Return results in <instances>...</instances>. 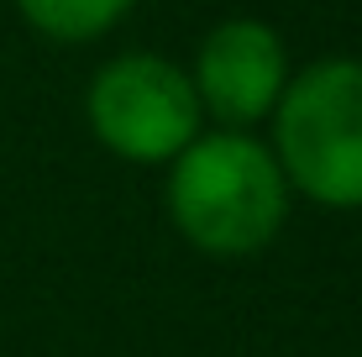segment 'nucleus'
Segmentation results:
<instances>
[{"label":"nucleus","mask_w":362,"mask_h":357,"mask_svg":"<svg viewBox=\"0 0 362 357\" xmlns=\"http://www.w3.org/2000/svg\"><path fill=\"white\" fill-rule=\"evenodd\" d=\"M289 47L257 16L216 21L194 47V100L221 131H247L273 116L284 84H289Z\"/></svg>","instance_id":"4"},{"label":"nucleus","mask_w":362,"mask_h":357,"mask_svg":"<svg viewBox=\"0 0 362 357\" xmlns=\"http://www.w3.org/2000/svg\"><path fill=\"white\" fill-rule=\"evenodd\" d=\"M179 237L205 257H252L289 221V184L252 131H199L163 184Z\"/></svg>","instance_id":"1"},{"label":"nucleus","mask_w":362,"mask_h":357,"mask_svg":"<svg viewBox=\"0 0 362 357\" xmlns=\"http://www.w3.org/2000/svg\"><path fill=\"white\" fill-rule=\"evenodd\" d=\"M132 6L136 0H16L21 21L47 42H95L110 27H121Z\"/></svg>","instance_id":"5"},{"label":"nucleus","mask_w":362,"mask_h":357,"mask_svg":"<svg viewBox=\"0 0 362 357\" xmlns=\"http://www.w3.org/2000/svg\"><path fill=\"white\" fill-rule=\"evenodd\" d=\"M268 121V153L289 194L326 211H362V58H310L289 74Z\"/></svg>","instance_id":"2"},{"label":"nucleus","mask_w":362,"mask_h":357,"mask_svg":"<svg viewBox=\"0 0 362 357\" xmlns=\"http://www.w3.org/2000/svg\"><path fill=\"white\" fill-rule=\"evenodd\" d=\"M84 121L110 158L136 168H168L205 131V110L194 100L189 69H179L163 53H147V47L105 58L90 74Z\"/></svg>","instance_id":"3"}]
</instances>
